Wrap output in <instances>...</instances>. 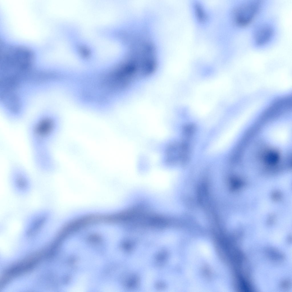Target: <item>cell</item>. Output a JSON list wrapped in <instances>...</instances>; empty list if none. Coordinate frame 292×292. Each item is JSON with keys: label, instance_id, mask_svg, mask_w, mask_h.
I'll return each instance as SVG.
<instances>
[{"label": "cell", "instance_id": "6da1fadb", "mask_svg": "<svg viewBox=\"0 0 292 292\" xmlns=\"http://www.w3.org/2000/svg\"><path fill=\"white\" fill-rule=\"evenodd\" d=\"M60 128L58 121L47 115L35 117L29 123L27 137L33 161L37 169L47 170L56 165L52 146Z\"/></svg>", "mask_w": 292, "mask_h": 292}, {"label": "cell", "instance_id": "7a4b0ae2", "mask_svg": "<svg viewBox=\"0 0 292 292\" xmlns=\"http://www.w3.org/2000/svg\"><path fill=\"white\" fill-rule=\"evenodd\" d=\"M0 62L3 74L17 77L29 74L35 61L33 50L27 46L1 41Z\"/></svg>", "mask_w": 292, "mask_h": 292}, {"label": "cell", "instance_id": "3957f363", "mask_svg": "<svg viewBox=\"0 0 292 292\" xmlns=\"http://www.w3.org/2000/svg\"><path fill=\"white\" fill-rule=\"evenodd\" d=\"M262 5L261 1L254 0L245 1L236 5L231 13L233 24L240 28L250 25L261 11Z\"/></svg>", "mask_w": 292, "mask_h": 292}, {"label": "cell", "instance_id": "277c9868", "mask_svg": "<svg viewBox=\"0 0 292 292\" xmlns=\"http://www.w3.org/2000/svg\"><path fill=\"white\" fill-rule=\"evenodd\" d=\"M274 29L270 24L261 23L254 28L252 33L254 42L257 46L265 45L269 42L274 34Z\"/></svg>", "mask_w": 292, "mask_h": 292}, {"label": "cell", "instance_id": "5b68a950", "mask_svg": "<svg viewBox=\"0 0 292 292\" xmlns=\"http://www.w3.org/2000/svg\"><path fill=\"white\" fill-rule=\"evenodd\" d=\"M48 215L45 213L36 215L31 221L27 231V235L31 236L36 234L44 225L48 221Z\"/></svg>", "mask_w": 292, "mask_h": 292}, {"label": "cell", "instance_id": "8992f818", "mask_svg": "<svg viewBox=\"0 0 292 292\" xmlns=\"http://www.w3.org/2000/svg\"><path fill=\"white\" fill-rule=\"evenodd\" d=\"M280 156L278 153L274 150H270L267 152L263 157L264 162L270 165L276 164L279 161Z\"/></svg>", "mask_w": 292, "mask_h": 292}, {"label": "cell", "instance_id": "52a82bcc", "mask_svg": "<svg viewBox=\"0 0 292 292\" xmlns=\"http://www.w3.org/2000/svg\"><path fill=\"white\" fill-rule=\"evenodd\" d=\"M195 13L199 20L204 21L206 18V13L205 11L201 6L196 4L194 7Z\"/></svg>", "mask_w": 292, "mask_h": 292}]
</instances>
